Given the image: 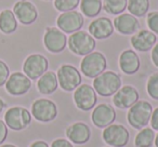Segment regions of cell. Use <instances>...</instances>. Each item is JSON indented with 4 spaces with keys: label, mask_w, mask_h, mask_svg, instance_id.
<instances>
[{
    "label": "cell",
    "mask_w": 158,
    "mask_h": 147,
    "mask_svg": "<svg viewBox=\"0 0 158 147\" xmlns=\"http://www.w3.org/2000/svg\"><path fill=\"white\" fill-rule=\"evenodd\" d=\"M44 44L49 52L61 53L67 46V37L57 27H47L44 35Z\"/></svg>",
    "instance_id": "cell-12"
},
{
    "label": "cell",
    "mask_w": 158,
    "mask_h": 147,
    "mask_svg": "<svg viewBox=\"0 0 158 147\" xmlns=\"http://www.w3.org/2000/svg\"><path fill=\"white\" fill-rule=\"evenodd\" d=\"M139 101V92L132 86H123L113 96V103L120 109H127Z\"/></svg>",
    "instance_id": "cell-15"
},
{
    "label": "cell",
    "mask_w": 158,
    "mask_h": 147,
    "mask_svg": "<svg viewBox=\"0 0 158 147\" xmlns=\"http://www.w3.org/2000/svg\"><path fill=\"white\" fill-rule=\"evenodd\" d=\"M146 90L152 99L158 100V72L149 76L146 84Z\"/></svg>",
    "instance_id": "cell-29"
},
{
    "label": "cell",
    "mask_w": 158,
    "mask_h": 147,
    "mask_svg": "<svg viewBox=\"0 0 158 147\" xmlns=\"http://www.w3.org/2000/svg\"><path fill=\"white\" fill-rule=\"evenodd\" d=\"M8 136V127L3 120L0 119V145H2Z\"/></svg>",
    "instance_id": "cell-32"
},
{
    "label": "cell",
    "mask_w": 158,
    "mask_h": 147,
    "mask_svg": "<svg viewBox=\"0 0 158 147\" xmlns=\"http://www.w3.org/2000/svg\"><path fill=\"white\" fill-rule=\"evenodd\" d=\"M89 34L94 39L103 40L110 38L114 33V24L107 18H99L93 20L88 27Z\"/></svg>",
    "instance_id": "cell-18"
},
{
    "label": "cell",
    "mask_w": 158,
    "mask_h": 147,
    "mask_svg": "<svg viewBox=\"0 0 158 147\" xmlns=\"http://www.w3.org/2000/svg\"><path fill=\"white\" fill-rule=\"evenodd\" d=\"M154 144H155L156 147H158V134L155 135V140H154Z\"/></svg>",
    "instance_id": "cell-39"
},
{
    "label": "cell",
    "mask_w": 158,
    "mask_h": 147,
    "mask_svg": "<svg viewBox=\"0 0 158 147\" xmlns=\"http://www.w3.org/2000/svg\"><path fill=\"white\" fill-rule=\"evenodd\" d=\"M50 147H74L69 141L65 138H56L52 142Z\"/></svg>",
    "instance_id": "cell-33"
},
{
    "label": "cell",
    "mask_w": 158,
    "mask_h": 147,
    "mask_svg": "<svg viewBox=\"0 0 158 147\" xmlns=\"http://www.w3.org/2000/svg\"><path fill=\"white\" fill-rule=\"evenodd\" d=\"M131 44L134 50L139 52H147L152 50L157 41V36L151 31L142 29L131 37Z\"/></svg>",
    "instance_id": "cell-19"
},
{
    "label": "cell",
    "mask_w": 158,
    "mask_h": 147,
    "mask_svg": "<svg viewBox=\"0 0 158 147\" xmlns=\"http://www.w3.org/2000/svg\"><path fill=\"white\" fill-rule=\"evenodd\" d=\"M49 62L46 56L39 53H34L25 59L23 64V71L31 80L40 78L44 72L48 71Z\"/></svg>",
    "instance_id": "cell-7"
},
{
    "label": "cell",
    "mask_w": 158,
    "mask_h": 147,
    "mask_svg": "<svg viewBox=\"0 0 158 147\" xmlns=\"http://www.w3.org/2000/svg\"><path fill=\"white\" fill-rule=\"evenodd\" d=\"M80 3V0H54V8L60 12H68L75 10Z\"/></svg>",
    "instance_id": "cell-28"
},
{
    "label": "cell",
    "mask_w": 158,
    "mask_h": 147,
    "mask_svg": "<svg viewBox=\"0 0 158 147\" xmlns=\"http://www.w3.org/2000/svg\"><path fill=\"white\" fill-rule=\"evenodd\" d=\"M155 140V133L151 128H143L135 136L134 145L135 147H152Z\"/></svg>",
    "instance_id": "cell-26"
},
{
    "label": "cell",
    "mask_w": 158,
    "mask_h": 147,
    "mask_svg": "<svg viewBox=\"0 0 158 147\" xmlns=\"http://www.w3.org/2000/svg\"><path fill=\"white\" fill-rule=\"evenodd\" d=\"M121 88V78L118 74L107 70L93 79V89L100 96L114 95Z\"/></svg>",
    "instance_id": "cell-1"
},
{
    "label": "cell",
    "mask_w": 158,
    "mask_h": 147,
    "mask_svg": "<svg viewBox=\"0 0 158 147\" xmlns=\"http://www.w3.org/2000/svg\"><path fill=\"white\" fill-rule=\"evenodd\" d=\"M116 119V112L108 104H100L93 109L91 120L98 128H106L113 125Z\"/></svg>",
    "instance_id": "cell-16"
},
{
    "label": "cell",
    "mask_w": 158,
    "mask_h": 147,
    "mask_svg": "<svg viewBox=\"0 0 158 147\" xmlns=\"http://www.w3.org/2000/svg\"><path fill=\"white\" fill-rule=\"evenodd\" d=\"M149 0H128L127 9L135 18H142L149 10Z\"/></svg>",
    "instance_id": "cell-25"
},
{
    "label": "cell",
    "mask_w": 158,
    "mask_h": 147,
    "mask_svg": "<svg viewBox=\"0 0 158 147\" xmlns=\"http://www.w3.org/2000/svg\"><path fill=\"white\" fill-rule=\"evenodd\" d=\"M65 134L70 143L82 145L89 142L91 137V130L85 122H75L66 129Z\"/></svg>",
    "instance_id": "cell-17"
},
{
    "label": "cell",
    "mask_w": 158,
    "mask_h": 147,
    "mask_svg": "<svg viewBox=\"0 0 158 147\" xmlns=\"http://www.w3.org/2000/svg\"><path fill=\"white\" fill-rule=\"evenodd\" d=\"M74 102L78 109L82 112H89L97 105L98 97L97 92L93 87L89 84H80L78 88L75 89L74 92Z\"/></svg>",
    "instance_id": "cell-9"
},
{
    "label": "cell",
    "mask_w": 158,
    "mask_h": 147,
    "mask_svg": "<svg viewBox=\"0 0 158 147\" xmlns=\"http://www.w3.org/2000/svg\"><path fill=\"white\" fill-rule=\"evenodd\" d=\"M128 0H104L103 9L106 13L112 15H119L127 9Z\"/></svg>",
    "instance_id": "cell-27"
},
{
    "label": "cell",
    "mask_w": 158,
    "mask_h": 147,
    "mask_svg": "<svg viewBox=\"0 0 158 147\" xmlns=\"http://www.w3.org/2000/svg\"><path fill=\"white\" fill-rule=\"evenodd\" d=\"M79 5H80L81 13L90 18L99 15L103 8L102 0H80Z\"/></svg>",
    "instance_id": "cell-24"
},
{
    "label": "cell",
    "mask_w": 158,
    "mask_h": 147,
    "mask_svg": "<svg viewBox=\"0 0 158 147\" xmlns=\"http://www.w3.org/2000/svg\"><path fill=\"white\" fill-rule=\"evenodd\" d=\"M13 13L16 20L23 25H31L38 18V10L29 0H19L13 6Z\"/></svg>",
    "instance_id": "cell-14"
},
{
    "label": "cell",
    "mask_w": 158,
    "mask_h": 147,
    "mask_svg": "<svg viewBox=\"0 0 158 147\" xmlns=\"http://www.w3.org/2000/svg\"><path fill=\"white\" fill-rule=\"evenodd\" d=\"M152 61H153V64L156 66V67H158V43H156L155 46L153 47V49H152Z\"/></svg>",
    "instance_id": "cell-35"
},
{
    "label": "cell",
    "mask_w": 158,
    "mask_h": 147,
    "mask_svg": "<svg viewBox=\"0 0 158 147\" xmlns=\"http://www.w3.org/2000/svg\"><path fill=\"white\" fill-rule=\"evenodd\" d=\"M141 62L139 55L133 50H125L119 56V67L126 75H133L140 69Z\"/></svg>",
    "instance_id": "cell-21"
},
{
    "label": "cell",
    "mask_w": 158,
    "mask_h": 147,
    "mask_svg": "<svg viewBox=\"0 0 158 147\" xmlns=\"http://www.w3.org/2000/svg\"><path fill=\"white\" fill-rule=\"evenodd\" d=\"M44 1H51V0H44Z\"/></svg>",
    "instance_id": "cell-40"
},
{
    "label": "cell",
    "mask_w": 158,
    "mask_h": 147,
    "mask_svg": "<svg viewBox=\"0 0 158 147\" xmlns=\"http://www.w3.org/2000/svg\"><path fill=\"white\" fill-rule=\"evenodd\" d=\"M151 127L153 128V130L158 131V107L156 109L153 110L151 117Z\"/></svg>",
    "instance_id": "cell-34"
},
{
    "label": "cell",
    "mask_w": 158,
    "mask_h": 147,
    "mask_svg": "<svg viewBox=\"0 0 158 147\" xmlns=\"http://www.w3.org/2000/svg\"><path fill=\"white\" fill-rule=\"evenodd\" d=\"M85 18L82 14L78 11H68L63 12L59 15L56 20L57 28L61 29L65 34H73L80 31L84 26Z\"/></svg>",
    "instance_id": "cell-11"
},
{
    "label": "cell",
    "mask_w": 158,
    "mask_h": 147,
    "mask_svg": "<svg viewBox=\"0 0 158 147\" xmlns=\"http://www.w3.org/2000/svg\"><path fill=\"white\" fill-rule=\"evenodd\" d=\"M153 110L152 104L147 101H138L128 110V122L134 129L142 130L151 121Z\"/></svg>",
    "instance_id": "cell-2"
},
{
    "label": "cell",
    "mask_w": 158,
    "mask_h": 147,
    "mask_svg": "<svg viewBox=\"0 0 158 147\" xmlns=\"http://www.w3.org/2000/svg\"><path fill=\"white\" fill-rule=\"evenodd\" d=\"M18 29V20L13 11L5 9L0 12V31L6 35L13 34Z\"/></svg>",
    "instance_id": "cell-23"
},
{
    "label": "cell",
    "mask_w": 158,
    "mask_h": 147,
    "mask_svg": "<svg viewBox=\"0 0 158 147\" xmlns=\"http://www.w3.org/2000/svg\"><path fill=\"white\" fill-rule=\"evenodd\" d=\"M104 142L113 147H125L129 142V131L121 125H110L104 128L103 133Z\"/></svg>",
    "instance_id": "cell-10"
},
{
    "label": "cell",
    "mask_w": 158,
    "mask_h": 147,
    "mask_svg": "<svg viewBox=\"0 0 158 147\" xmlns=\"http://www.w3.org/2000/svg\"><path fill=\"white\" fill-rule=\"evenodd\" d=\"M5 122L9 129L13 131H22L31 122V114L26 108L13 106L5 114Z\"/></svg>",
    "instance_id": "cell-5"
},
{
    "label": "cell",
    "mask_w": 158,
    "mask_h": 147,
    "mask_svg": "<svg viewBox=\"0 0 158 147\" xmlns=\"http://www.w3.org/2000/svg\"><path fill=\"white\" fill-rule=\"evenodd\" d=\"M6 90L12 96H21L31 90V80L25 74L20 71L13 72L6 82Z\"/></svg>",
    "instance_id": "cell-13"
},
{
    "label": "cell",
    "mask_w": 158,
    "mask_h": 147,
    "mask_svg": "<svg viewBox=\"0 0 158 147\" xmlns=\"http://www.w3.org/2000/svg\"><path fill=\"white\" fill-rule=\"evenodd\" d=\"M107 67V61L101 52H91L90 54L86 55L80 63V70L82 75L87 78L98 77L102 72L105 71Z\"/></svg>",
    "instance_id": "cell-4"
},
{
    "label": "cell",
    "mask_w": 158,
    "mask_h": 147,
    "mask_svg": "<svg viewBox=\"0 0 158 147\" xmlns=\"http://www.w3.org/2000/svg\"><path fill=\"white\" fill-rule=\"evenodd\" d=\"M31 116L39 122H51L57 116V107L48 99H38L31 105Z\"/></svg>",
    "instance_id": "cell-8"
},
{
    "label": "cell",
    "mask_w": 158,
    "mask_h": 147,
    "mask_svg": "<svg viewBox=\"0 0 158 147\" xmlns=\"http://www.w3.org/2000/svg\"><path fill=\"white\" fill-rule=\"evenodd\" d=\"M57 87H59V82H57V77L55 72L46 71L41 77L38 78L37 89L41 94H52L56 91Z\"/></svg>",
    "instance_id": "cell-22"
},
{
    "label": "cell",
    "mask_w": 158,
    "mask_h": 147,
    "mask_svg": "<svg viewBox=\"0 0 158 147\" xmlns=\"http://www.w3.org/2000/svg\"><path fill=\"white\" fill-rule=\"evenodd\" d=\"M9 76H10L9 66H8L2 59H0V87L5 86L8 78H9Z\"/></svg>",
    "instance_id": "cell-31"
},
{
    "label": "cell",
    "mask_w": 158,
    "mask_h": 147,
    "mask_svg": "<svg viewBox=\"0 0 158 147\" xmlns=\"http://www.w3.org/2000/svg\"><path fill=\"white\" fill-rule=\"evenodd\" d=\"M114 28L121 35H133L140 28V22L130 13H121L114 20Z\"/></svg>",
    "instance_id": "cell-20"
},
{
    "label": "cell",
    "mask_w": 158,
    "mask_h": 147,
    "mask_svg": "<svg viewBox=\"0 0 158 147\" xmlns=\"http://www.w3.org/2000/svg\"><path fill=\"white\" fill-rule=\"evenodd\" d=\"M6 107H7V104H6V102L0 97V114L2 112V110L5 109Z\"/></svg>",
    "instance_id": "cell-37"
},
{
    "label": "cell",
    "mask_w": 158,
    "mask_h": 147,
    "mask_svg": "<svg viewBox=\"0 0 158 147\" xmlns=\"http://www.w3.org/2000/svg\"><path fill=\"white\" fill-rule=\"evenodd\" d=\"M67 46L74 54L79 56H86L93 52L97 42L89 33L78 31L69 36V38L67 39Z\"/></svg>",
    "instance_id": "cell-3"
},
{
    "label": "cell",
    "mask_w": 158,
    "mask_h": 147,
    "mask_svg": "<svg viewBox=\"0 0 158 147\" xmlns=\"http://www.w3.org/2000/svg\"><path fill=\"white\" fill-rule=\"evenodd\" d=\"M146 23L149 31L155 34V35H158V12L157 11L151 12V13L147 14Z\"/></svg>",
    "instance_id": "cell-30"
},
{
    "label": "cell",
    "mask_w": 158,
    "mask_h": 147,
    "mask_svg": "<svg viewBox=\"0 0 158 147\" xmlns=\"http://www.w3.org/2000/svg\"><path fill=\"white\" fill-rule=\"evenodd\" d=\"M56 77L59 86L67 92L78 88L82 81L80 71L69 64H64L57 69Z\"/></svg>",
    "instance_id": "cell-6"
},
{
    "label": "cell",
    "mask_w": 158,
    "mask_h": 147,
    "mask_svg": "<svg viewBox=\"0 0 158 147\" xmlns=\"http://www.w3.org/2000/svg\"><path fill=\"white\" fill-rule=\"evenodd\" d=\"M29 147H49V145L44 141H36V142L31 143Z\"/></svg>",
    "instance_id": "cell-36"
},
{
    "label": "cell",
    "mask_w": 158,
    "mask_h": 147,
    "mask_svg": "<svg viewBox=\"0 0 158 147\" xmlns=\"http://www.w3.org/2000/svg\"><path fill=\"white\" fill-rule=\"evenodd\" d=\"M0 147H16L13 144H5V145H0Z\"/></svg>",
    "instance_id": "cell-38"
}]
</instances>
